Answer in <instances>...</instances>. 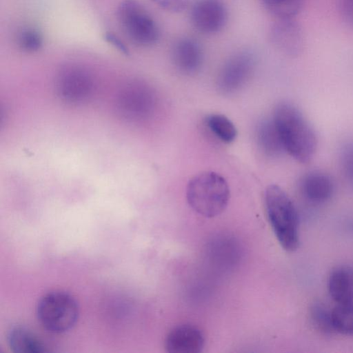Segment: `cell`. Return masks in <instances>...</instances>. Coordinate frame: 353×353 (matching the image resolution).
I'll use <instances>...</instances> for the list:
<instances>
[{"mask_svg": "<svg viewBox=\"0 0 353 353\" xmlns=\"http://www.w3.org/2000/svg\"><path fill=\"white\" fill-rule=\"evenodd\" d=\"M256 138L260 150L268 157H279L285 152L272 119H263L258 123Z\"/></svg>", "mask_w": 353, "mask_h": 353, "instance_id": "cell-14", "label": "cell"}, {"mask_svg": "<svg viewBox=\"0 0 353 353\" xmlns=\"http://www.w3.org/2000/svg\"><path fill=\"white\" fill-rule=\"evenodd\" d=\"M265 9L276 19L294 18L300 11L303 0H260Z\"/></svg>", "mask_w": 353, "mask_h": 353, "instance_id": "cell-18", "label": "cell"}, {"mask_svg": "<svg viewBox=\"0 0 353 353\" xmlns=\"http://www.w3.org/2000/svg\"><path fill=\"white\" fill-rule=\"evenodd\" d=\"M332 178L321 171H312L305 174L300 181V190L309 201L321 203L329 200L334 192Z\"/></svg>", "mask_w": 353, "mask_h": 353, "instance_id": "cell-13", "label": "cell"}, {"mask_svg": "<svg viewBox=\"0 0 353 353\" xmlns=\"http://www.w3.org/2000/svg\"><path fill=\"white\" fill-rule=\"evenodd\" d=\"M204 345L203 333L197 327L190 324L173 327L165 340V348L169 353H199Z\"/></svg>", "mask_w": 353, "mask_h": 353, "instance_id": "cell-11", "label": "cell"}, {"mask_svg": "<svg viewBox=\"0 0 353 353\" xmlns=\"http://www.w3.org/2000/svg\"><path fill=\"white\" fill-rule=\"evenodd\" d=\"M104 39L108 43H110L121 53L127 56L130 54L128 48L117 35L111 32H106L104 34Z\"/></svg>", "mask_w": 353, "mask_h": 353, "instance_id": "cell-24", "label": "cell"}, {"mask_svg": "<svg viewBox=\"0 0 353 353\" xmlns=\"http://www.w3.org/2000/svg\"><path fill=\"white\" fill-rule=\"evenodd\" d=\"M173 65L180 72L184 74H194L201 68L203 54L197 41L190 37H183L177 40L171 51Z\"/></svg>", "mask_w": 353, "mask_h": 353, "instance_id": "cell-12", "label": "cell"}, {"mask_svg": "<svg viewBox=\"0 0 353 353\" xmlns=\"http://www.w3.org/2000/svg\"><path fill=\"white\" fill-rule=\"evenodd\" d=\"M310 316L313 324L321 332L328 334L334 330L331 312H329L323 304L314 303L310 309Z\"/></svg>", "mask_w": 353, "mask_h": 353, "instance_id": "cell-20", "label": "cell"}, {"mask_svg": "<svg viewBox=\"0 0 353 353\" xmlns=\"http://www.w3.org/2000/svg\"><path fill=\"white\" fill-rule=\"evenodd\" d=\"M264 205L268 221L281 246L286 251L296 250L299 243V218L296 207L279 185L268 186Z\"/></svg>", "mask_w": 353, "mask_h": 353, "instance_id": "cell-2", "label": "cell"}, {"mask_svg": "<svg viewBox=\"0 0 353 353\" xmlns=\"http://www.w3.org/2000/svg\"><path fill=\"white\" fill-rule=\"evenodd\" d=\"M57 88L59 97L71 105L82 104L92 97L94 83L91 74L84 68L67 65L59 72Z\"/></svg>", "mask_w": 353, "mask_h": 353, "instance_id": "cell-8", "label": "cell"}, {"mask_svg": "<svg viewBox=\"0 0 353 353\" xmlns=\"http://www.w3.org/2000/svg\"><path fill=\"white\" fill-rule=\"evenodd\" d=\"M186 197L193 210L204 217L212 218L225 210L230 199V188L219 174L202 172L188 182Z\"/></svg>", "mask_w": 353, "mask_h": 353, "instance_id": "cell-3", "label": "cell"}, {"mask_svg": "<svg viewBox=\"0 0 353 353\" xmlns=\"http://www.w3.org/2000/svg\"><path fill=\"white\" fill-rule=\"evenodd\" d=\"M18 43L23 50L34 52L41 48L43 37L38 30L34 28H26L19 33Z\"/></svg>", "mask_w": 353, "mask_h": 353, "instance_id": "cell-21", "label": "cell"}, {"mask_svg": "<svg viewBox=\"0 0 353 353\" xmlns=\"http://www.w3.org/2000/svg\"><path fill=\"white\" fill-rule=\"evenodd\" d=\"M328 290L339 305L353 303V283L347 268L337 267L332 271L328 279Z\"/></svg>", "mask_w": 353, "mask_h": 353, "instance_id": "cell-15", "label": "cell"}, {"mask_svg": "<svg viewBox=\"0 0 353 353\" xmlns=\"http://www.w3.org/2000/svg\"><path fill=\"white\" fill-rule=\"evenodd\" d=\"M8 343L15 353H44L49 350L42 341L26 327L17 326L8 334Z\"/></svg>", "mask_w": 353, "mask_h": 353, "instance_id": "cell-16", "label": "cell"}, {"mask_svg": "<svg viewBox=\"0 0 353 353\" xmlns=\"http://www.w3.org/2000/svg\"><path fill=\"white\" fill-rule=\"evenodd\" d=\"M37 314L39 322L47 330L63 333L75 325L79 307L70 294L61 291L51 292L39 300Z\"/></svg>", "mask_w": 353, "mask_h": 353, "instance_id": "cell-4", "label": "cell"}, {"mask_svg": "<svg viewBox=\"0 0 353 353\" xmlns=\"http://www.w3.org/2000/svg\"><path fill=\"white\" fill-rule=\"evenodd\" d=\"M194 27L205 34L219 32L227 20V10L221 0H196L190 10Z\"/></svg>", "mask_w": 353, "mask_h": 353, "instance_id": "cell-10", "label": "cell"}, {"mask_svg": "<svg viewBox=\"0 0 353 353\" xmlns=\"http://www.w3.org/2000/svg\"><path fill=\"white\" fill-rule=\"evenodd\" d=\"M157 96L147 83L133 81L120 88L115 100L117 114L126 121H143L153 114Z\"/></svg>", "mask_w": 353, "mask_h": 353, "instance_id": "cell-5", "label": "cell"}, {"mask_svg": "<svg viewBox=\"0 0 353 353\" xmlns=\"http://www.w3.org/2000/svg\"><path fill=\"white\" fill-rule=\"evenodd\" d=\"M160 8L172 12L179 13L185 10L189 6L190 0H150Z\"/></svg>", "mask_w": 353, "mask_h": 353, "instance_id": "cell-23", "label": "cell"}, {"mask_svg": "<svg viewBox=\"0 0 353 353\" xmlns=\"http://www.w3.org/2000/svg\"><path fill=\"white\" fill-rule=\"evenodd\" d=\"M117 14L129 38L141 46H150L159 39V28L153 18L136 0H123Z\"/></svg>", "mask_w": 353, "mask_h": 353, "instance_id": "cell-6", "label": "cell"}, {"mask_svg": "<svg viewBox=\"0 0 353 353\" xmlns=\"http://www.w3.org/2000/svg\"><path fill=\"white\" fill-rule=\"evenodd\" d=\"M268 37L273 47L287 56H298L303 50V33L294 18L276 19L270 27Z\"/></svg>", "mask_w": 353, "mask_h": 353, "instance_id": "cell-9", "label": "cell"}, {"mask_svg": "<svg viewBox=\"0 0 353 353\" xmlns=\"http://www.w3.org/2000/svg\"><path fill=\"white\" fill-rule=\"evenodd\" d=\"M205 121L210 131L223 143H230L235 140L237 135L236 128L226 116L210 114L205 117Z\"/></svg>", "mask_w": 353, "mask_h": 353, "instance_id": "cell-17", "label": "cell"}, {"mask_svg": "<svg viewBox=\"0 0 353 353\" xmlns=\"http://www.w3.org/2000/svg\"><path fill=\"white\" fill-rule=\"evenodd\" d=\"M272 120L285 152L299 162H309L316 152L317 139L299 109L290 102H280L274 110Z\"/></svg>", "mask_w": 353, "mask_h": 353, "instance_id": "cell-1", "label": "cell"}, {"mask_svg": "<svg viewBox=\"0 0 353 353\" xmlns=\"http://www.w3.org/2000/svg\"><path fill=\"white\" fill-rule=\"evenodd\" d=\"M331 314L335 331L353 335V303L339 305Z\"/></svg>", "mask_w": 353, "mask_h": 353, "instance_id": "cell-19", "label": "cell"}, {"mask_svg": "<svg viewBox=\"0 0 353 353\" xmlns=\"http://www.w3.org/2000/svg\"><path fill=\"white\" fill-rule=\"evenodd\" d=\"M256 64V55L251 49L236 52L223 63L217 77L218 90L225 94L240 90L249 80Z\"/></svg>", "mask_w": 353, "mask_h": 353, "instance_id": "cell-7", "label": "cell"}, {"mask_svg": "<svg viewBox=\"0 0 353 353\" xmlns=\"http://www.w3.org/2000/svg\"><path fill=\"white\" fill-rule=\"evenodd\" d=\"M340 10L343 19L353 26V0H341Z\"/></svg>", "mask_w": 353, "mask_h": 353, "instance_id": "cell-25", "label": "cell"}, {"mask_svg": "<svg viewBox=\"0 0 353 353\" xmlns=\"http://www.w3.org/2000/svg\"><path fill=\"white\" fill-rule=\"evenodd\" d=\"M341 164L347 184L353 188V143L345 145L341 152Z\"/></svg>", "mask_w": 353, "mask_h": 353, "instance_id": "cell-22", "label": "cell"}]
</instances>
